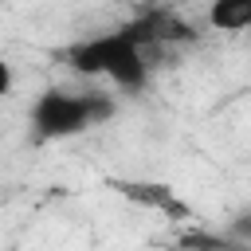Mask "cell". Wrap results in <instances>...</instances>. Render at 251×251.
Wrapping results in <instances>:
<instances>
[{
  "label": "cell",
  "instance_id": "1",
  "mask_svg": "<svg viewBox=\"0 0 251 251\" xmlns=\"http://www.w3.org/2000/svg\"><path fill=\"white\" fill-rule=\"evenodd\" d=\"M67 67L82 78H102L118 90H145L149 86V59H145V43L129 31V27H114V31H94L78 43L67 47Z\"/></svg>",
  "mask_w": 251,
  "mask_h": 251
},
{
  "label": "cell",
  "instance_id": "2",
  "mask_svg": "<svg viewBox=\"0 0 251 251\" xmlns=\"http://www.w3.org/2000/svg\"><path fill=\"white\" fill-rule=\"evenodd\" d=\"M114 98L94 94V90H67V86H47L31 98L27 106V126L39 141H71L102 122L114 118Z\"/></svg>",
  "mask_w": 251,
  "mask_h": 251
},
{
  "label": "cell",
  "instance_id": "3",
  "mask_svg": "<svg viewBox=\"0 0 251 251\" xmlns=\"http://www.w3.org/2000/svg\"><path fill=\"white\" fill-rule=\"evenodd\" d=\"M106 188L114 196H122L126 204L141 208V212H153L169 224H180V227H196V208L169 184V180H149V176H110Z\"/></svg>",
  "mask_w": 251,
  "mask_h": 251
},
{
  "label": "cell",
  "instance_id": "4",
  "mask_svg": "<svg viewBox=\"0 0 251 251\" xmlns=\"http://www.w3.org/2000/svg\"><path fill=\"white\" fill-rule=\"evenodd\" d=\"M204 20L212 31H251V0H212Z\"/></svg>",
  "mask_w": 251,
  "mask_h": 251
}]
</instances>
